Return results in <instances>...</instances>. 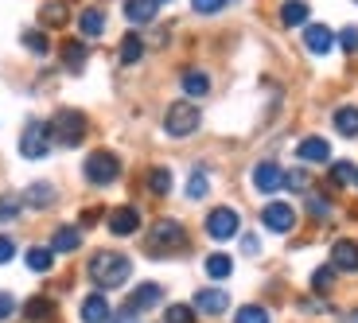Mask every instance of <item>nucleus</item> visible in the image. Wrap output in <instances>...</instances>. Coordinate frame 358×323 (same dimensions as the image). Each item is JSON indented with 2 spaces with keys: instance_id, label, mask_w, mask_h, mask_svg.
Here are the masks:
<instances>
[{
  "instance_id": "c85d7f7f",
  "label": "nucleus",
  "mask_w": 358,
  "mask_h": 323,
  "mask_svg": "<svg viewBox=\"0 0 358 323\" xmlns=\"http://www.w3.org/2000/svg\"><path fill=\"white\" fill-rule=\"evenodd\" d=\"M148 191H152V195H168V191H171V171L168 168H152V171H148Z\"/></svg>"
},
{
  "instance_id": "72a5a7b5",
  "label": "nucleus",
  "mask_w": 358,
  "mask_h": 323,
  "mask_svg": "<svg viewBox=\"0 0 358 323\" xmlns=\"http://www.w3.org/2000/svg\"><path fill=\"white\" fill-rule=\"evenodd\" d=\"M195 308H187V304H171L168 312H164V323H195Z\"/></svg>"
},
{
  "instance_id": "a19ab883",
  "label": "nucleus",
  "mask_w": 358,
  "mask_h": 323,
  "mask_svg": "<svg viewBox=\"0 0 358 323\" xmlns=\"http://www.w3.org/2000/svg\"><path fill=\"white\" fill-rule=\"evenodd\" d=\"M242 253H245V257H257V253H261V238H257V234H245V238H242Z\"/></svg>"
},
{
  "instance_id": "f704fd0d",
  "label": "nucleus",
  "mask_w": 358,
  "mask_h": 323,
  "mask_svg": "<svg viewBox=\"0 0 358 323\" xmlns=\"http://www.w3.org/2000/svg\"><path fill=\"white\" fill-rule=\"evenodd\" d=\"M24 47L31 55H47V51H51V43H47L43 31H24Z\"/></svg>"
},
{
  "instance_id": "4c0bfd02",
  "label": "nucleus",
  "mask_w": 358,
  "mask_h": 323,
  "mask_svg": "<svg viewBox=\"0 0 358 323\" xmlns=\"http://www.w3.org/2000/svg\"><path fill=\"white\" fill-rule=\"evenodd\" d=\"M285 191H296V195L308 191V175L304 171H285Z\"/></svg>"
},
{
  "instance_id": "412c9836",
  "label": "nucleus",
  "mask_w": 358,
  "mask_h": 323,
  "mask_svg": "<svg viewBox=\"0 0 358 323\" xmlns=\"http://www.w3.org/2000/svg\"><path fill=\"white\" fill-rule=\"evenodd\" d=\"M179 86H183L187 98H203V94H210V74H206V71H183Z\"/></svg>"
},
{
  "instance_id": "393cba45",
  "label": "nucleus",
  "mask_w": 358,
  "mask_h": 323,
  "mask_svg": "<svg viewBox=\"0 0 358 323\" xmlns=\"http://www.w3.org/2000/svg\"><path fill=\"white\" fill-rule=\"evenodd\" d=\"M141 59H144V39L136 36V31H125V39H121V63L136 66Z\"/></svg>"
},
{
  "instance_id": "6e6552de",
  "label": "nucleus",
  "mask_w": 358,
  "mask_h": 323,
  "mask_svg": "<svg viewBox=\"0 0 358 323\" xmlns=\"http://www.w3.org/2000/svg\"><path fill=\"white\" fill-rule=\"evenodd\" d=\"M261 226L273 234H292L296 230V210L288 207V203H268L265 210H261Z\"/></svg>"
},
{
  "instance_id": "c03bdc74",
  "label": "nucleus",
  "mask_w": 358,
  "mask_h": 323,
  "mask_svg": "<svg viewBox=\"0 0 358 323\" xmlns=\"http://www.w3.org/2000/svg\"><path fill=\"white\" fill-rule=\"evenodd\" d=\"M355 187H358V171H355Z\"/></svg>"
},
{
  "instance_id": "bb28decb",
  "label": "nucleus",
  "mask_w": 358,
  "mask_h": 323,
  "mask_svg": "<svg viewBox=\"0 0 358 323\" xmlns=\"http://www.w3.org/2000/svg\"><path fill=\"white\" fill-rule=\"evenodd\" d=\"M63 63L71 71H82V63H86V43L82 39H66L63 43Z\"/></svg>"
},
{
  "instance_id": "f8f14e48",
  "label": "nucleus",
  "mask_w": 358,
  "mask_h": 323,
  "mask_svg": "<svg viewBox=\"0 0 358 323\" xmlns=\"http://www.w3.org/2000/svg\"><path fill=\"white\" fill-rule=\"evenodd\" d=\"M141 230V210L136 207H117L109 210V234H117V238H129V234Z\"/></svg>"
},
{
  "instance_id": "c9c22d12",
  "label": "nucleus",
  "mask_w": 358,
  "mask_h": 323,
  "mask_svg": "<svg viewBox=\"0 0 358 323\" xmlns=\"http://www.w3.org/2000/svg\"><path fill=\"white\" fill-rule=\"evenodd\" d=\"M20 207H24V199H16V195H0V222L16 218V215H20Z\"/></svg>"
},
{
  "instance_id": "5701e85b",
  "label": "nucleus",
  "mask_w": 358,
  "mask_h": 323,
  "mask_svg": "<svg viewBox=\"0 0 358 323\" xmlns=\"http://www.w3.org/2000/svg\"><path fill=\"white\" fill-rule=\"evenodd\" d=\"M280 24L285 27H304L308 24V4L304 0H285V4H280Z\"/></svg>"
},
{
  "instance_id": "1a4fd4ad",
  "label": "nucleus",
  "mask_w": 358,
  "mask_h": 323,
  "mask_svg": "<svg viewBox=\"0 0 358 323\" xmlns=\"http://www.w3.org/2000/svg\"><path fill=\"white\" fill-rule=\"evenodd\" d=\"M253 187H257L261 195L280 191V187H285V168H280L277 160H261L257 168H253Z\"/></svg>"
},
{
  "instance_id": "dca6fc26",
  "label": "nucleus",
  "mask_w": 358,
  "mask_h": 323,
  "mask_svg": "<svg viewBox=\"0 0 358 323\" xmlns=\"http://www.w3.org/2000/svg\"><path fill=\"white\" fill-rule=\"evenodd\" d=\"M78 31H82V39H101L106 36V12L101 8H82L78 12Z\"/></svg>"
},
{
  "instance_id": "2eb2a0df",
  "label": "nucleus",
  "mask_w": 358,
  "mask_h": 323,
  "mask_svg": "<svg viewBox=\"0 0 358 323\" xmlns=\"http://www.w3.org/2000/svg\"><path fill=\"white\" fill-rule=\"evenodd\" d=\"M331 269L335 273H358V242H335L331 245Z\"/></svg>"
},
{
  "instance_id": "37998d69",
  "label": "nucleus",
  "mask_w": 358,
  "mask_h": 323,
  "mask_svg": "<svg viewBox=\"0 0 358 323\" xmlns=\"http://www.w3.org/2000/svg\"><path fill=\"white\" fill-rule=\"evenodd\" d=\"M12 312H16V300H12L8 292H0V323L12 320Z\"/></svg>"
},
{
  "instance_id": "4468645a",
  "label": "nucleus",
  "mask_w": 358,
  "mask_h": 323,
  "mask_svg": "<svg viewBox=\"0 0 358 323\" xmlns=\"http://www.w3.org/2000/svg\"><path fill=\"white\" fill-rule=\"evenodd\" d=\"M296 156L304 164H327L331 160V144L323 141V136H304V141L296 144Z\"/></svg>"
},
{
  "instance_id": "49530a36",
  "label": "nucleus",
  "mask_w": 358,
  "mask_h": 323,
  "mask_svg": "<svg viewBox=\"0 0 358 323\" xmlns=\"http://www.w3.org/2000/svg\"><path fill=\"white\" fill-rule=\"evenodd\" d=\"M160 4H164V0H160Z\"/></svg>"
},
{
  "instance_id": "a211bd4d",
  "label": "nucleus",
  "mask_w": 358,
  "mask_h": 323,
  "mask_svg": "<svg viewBox=\"0 0 358 323\" xmlns=\"http://www.w3.org/2000/svg\"><path fill=\"white\" fill-rule=\"evenodd\" d=\"M51 250H55V253H74V250H82V230H78V226H59V230L51 234Z\"/></svg>"
},
{
  "instance_id": "6ab92c4d",
  "label": "nucleus",
  "mask_w": 358,
  "mask_h": 323,
  "mask_svg": "<svg viewBox=\"0 0 358 323\" xmlns=\"http://www.w3.org/2000/svg\"><path fill=\"white\" fill-rule=\"evenodd\" d=\"M24 320L27 323H51L55 320V300L51 296H31L24 304Z\"/></svg>"
},
{
  "instance_id": "423d86ee",
  "label": "nucleus",
  "mask_w": 358,
  "mask_h": 323,
  "mask_svg": "<svg viewBox=\"0 0 358 323\" xmlns=\"http://www.w3.org/2000/svg\"><path fill=\"white\" fill-rule=\"evenodd\" d=\"M82 175H86V183H94V187H109V183H117V175H121V160H117L113 152H94L86 156V164H82Z\"/></svg>"
},
{
  "instance_id": "2f4dec72",
  "label": "nucleus",
  "mask_w": 358,
  "mask_h": 323,
  "mask_svg": "<svg viewBox=\"0 0 358 323\" xmlns=\"http://www.w3.org/2000/svg\"><path fill=\"white\" fill-rule=\"evenodd\" d=\"M355 164H347V160H339V164H331V183L335 187H350L355 183Z\"/></svg>"
},
{
  "instance_id": "ddd939ff",
  "label": "nucleus",
  "mask_w": 358,
  "mask_h": 323,
  "mask_svg": "<svg viewBox=\"0 0 358 323\" xmlns=\"http://www.w3.org/2000/svg\"><path fill=\"white\" fill-rule=\"evenodd\" d=\"M82 323H113V308H109V300L101 296V292H90L86 300H82Z\"/></svg>"
},
{
  "instance_id": "4be33fe9",
  "label": "nucleus",
  "mask_w": 358,
  "mask_h": 323,
  "mask_svg": "<svg viewBox=\"0 0 358 323\" xmlns=\"http://www.w3.org/2000/svg\"><path fill=\"white\" fill-rule=\"evenodd\" d=\"M331 121H335V133L339 136H358V106H339Z\"/></svg>"
},
{
  "instance_id": "e433bc0d",
  "label": "nucleus",
  "mask_w": 358,
  "mask_h": 323,
  "mask_svg": "<svg viewBox=\"0 0 358 323\" xmlns=\"http://www.w3.org/2000/svg\"><path fill=\"white\" fill-rule=\"evenodd\" d=\"M191 8H195L199 16H218V12L226 8V0H191Z\"/></svg>"
},
{
  "instance_id": "aec40b11",
  "label": "nucleus",
  "mask_w": 358,
  "mask_h": 323,
  "mask_svg": "<svg viewBox=\"0 0 358 323\" xmlns=\"http://www.w3.org/2000/svg\"><path fill=\"white\" fill-rule=\"evenodd\" d=\"M66 20H71L66 0H47L43 8H39V24H43V27H63Z\"/></svg>"
},
{
  "instance_id": "f257e3e1",
  "label": "nucleus",
  "mask_w": 358,
  "mask_h": 323,
  "mask_svg": "<svg viewBox=\"0 0 358 323\" xmlns=\"http://www.w3.org/2000/svg\"><path fill=\"white\" fill-rule=\"evenodd\" d=\"M86 273L101 292H109V288H125V280L133 277V261H129L125 253H117V250H98L94 257H90Z\"/></svg>"
},
{
  "instance_id": "79ce46f5",
  "label": "nucleus",
  "mask_w": 358,
  "mask_h": 323,
  "mask_svg": "<svg viewBox=\"0 0 358 323\" xmlns=\"http://www.w3.org/2000/svg\"><path fill=\"white\" fill-rule=\"evenodd\" d=\"M12 257H16V242L12 238H0V265H8Z\"/></svg>"
},
{
  "instance_id": "f3484780",
  "label": "nucleus",
  "mask_w": 358,
  "mask_h": 323,
  "mask_svg": "<svg viewBox=\"0 0 358 323\" xmlns=\"http://www.w3.org/2000/svg\"><path fill=\"white\" fill-rule=\"evenodd\" d=\"M160 12V0H125V20L129 24H152Z\"/></svg>"
},
{
  "instance_id": "a878e982",
  "label": "nucleus",
  "mask_w": 358,
  "mask_h": 323,
  "mask_svg": "<svg viewBox=\"0 0 358 323\" xmlns=\"http://www.w3.org/2000/svg\"><path fill=\"white\" fill-rule=\"evenodd\" d=\"M234 273V261L226 257V253H210V257H206V277L210 280H226Z\"/></svg>"
},
{
  "instance_id": "cd10ccee",
  "label": "nucleus",
  "mask_w": 358,
  "mask_h": 323,
  "mask_svg": "<svg viewBox=\"0 0 358 323\" xmlns=\"http://www.w3.org/2000/svg\"><path fill=\"white\" fill-rule=\"evenodd\" d=\"M24 203H27V207H51V203H55V191H51V183H31V191H27V195H24Z\"/></svg>"
},
{
  "instance_id": "0eeeda50",
  "label": "nucleus",
  "mask_w": 358,
  "mask_h": 323,
  "mask_svg": "<svg viewBox=\"0 0 358 323\" xmlns=\"http://www.w3.org/2000/svg\"><path fill=\"white\" fill-rule=\"evenodd\" d=\"M238 230H242V218H238L234 207H215L206 215V234H210L215 242H230Z\"/></svg>"
},
{
  "instance_id": "39448f33",
  "label": "nucleus",
  "mask_w": 358,
  "mask_h": 323,
  "mask_svg": "<svg viewBox=\"0 0 358 323\" xmlns=\"http://www.w3.org/2000/svg\"><path fill=\"white\" fill-rule=\"evenodd\" d=\"M51 144H55V136L47 121H27V129L20 133V156L24 160H47Z\"/></svg>"
},
{
  "instance_id": "f03ea898",
  "label": "nucleus",
  "mask_w": 358,
  "mask_h": 323,
  "mask_svg": "<svg viewBox=\"0 0 358 323\" xmlns=\"http://www.w3.org/2000/svg\"><path fill=\"white\" fill-rule=\"evenodd\" d=\"M187 226L179 218H156V226L148 230V253L152 257H164V253H179L187 250Z\"/></svg>"
},
{
  "instance_id": "b1692460",
  "label": "nucleus",
  "mask_w": 358,
  "mask_h": 323,
  "mask_svg": "<svg viewBox=\"0 0 358 323\" xmlns=\"http://www.w3.org/2000/svg\"><path fill=\"white\" fill-rule=\"evenodd\" d=\"M24 261H27V269H31V273H51V265H55V250H51V245H31Z\"/></svg>"
},
{
  "instance_id": "ea45409f",
  "label": "nucleus",
  "mask_w": 358,
  "mask_h": 323,
  "mask_svg": "<svg viewBox=\"0 0 358 323\" xmlns=\"http://www.w3.org/2000/svg\"><path fill=\"white\" fill-rule=\"evenodd\" d=\"M339 43H343V51H347V55H358V27H343Z\"/></svg>"
},
{
  "instance_id": "a18cd8bd",
  "label": "nucleus",
  "mask_w": 358,
  "mask_h": 323,
  "mask_svg": "<svg viewBox=\"0 0 358 323\" xmlns=\"http://www.w3.org/2000/svg\"><path fill=\"white\" fill-rule=\"evenodd\" d=\"M355 4H358V0H355Z\"/></svg>"
},
{
  "instance_id": "9b49d317",
  "label": "nucleus",
  "mask_w": 358,
  "mask_h": 323,
  "mask_svg": "<svg viewBox=\"0 0 358 323\" xmlns=\"http://www.w3.org/2000/svg\"><path fill=\"white\" fill-rule=\"evenodd\" d=\"M304 47L323 59V55H331V47H335V31L327 24H308L304 27Z\"/></svg>"
},
{
  "instance_id": "20e7f679",
  "label": "nucleus",
  "mask_w": 358,
  "mask_h": 323,
  "mask_svg": "<svg viewBox=\"0 0 358 323\" xmlns=\"http://www.w3.org/2000/svg\"><path fill=\"white\" fill-rule=\"evenodd\" d=\"M199 125H203V113H199V106H191L187 98H183V101H171L168 113H164V133L176 136V141L199 133Z\"/></svg>"
},
{
  "instance_id": "473e14b6",
  "label": "nucleus",
  "mask_w": 358,
  "mask_h": 323,
  "mask_svg": "<svg viewBox=\"0 0 358 323\" xmlns=\"http://www.w3.org/2000/svg\"><path fill=\"white\" fill-rule=\"evenodd\" d=\"M331 285H335V269L331 265H320L312 273V292H331Z\"/></svg>"
},
{
  "instance_id": "c756f323",
  "label": "nucleus",
  "mask_w": 358,
  "mask_h": 323,
  "mask_svg": "<svg viewBox=\"0 0 358 323\" xmlns=\"http://www.w3.org/2000/svg\"><path fill=\"white\" fill-rule=\"evenodd\" d=\"M206 191H210V180H206L203 168H195L187 180V199H206Z\"/></svg>"
},
{
  "instance_id": "7ed1b4c3",
  "label": "nucleus",
  "mask_w": 358,
  "mask_h": 323,
  "mask_svg": "<svg viewBox=\"0 0 358 323\" xmlns=\"http://www.w3.org/2000/svg\"><path fill=\"white\" fill-rule=\"evenodd\" d=\"M86 133H90L86 113H78V109H59V113H55V121H51L55 144H63V148H78V144L86 141Z\"/></svg>"
},
{
  "instance_id": "9d476101",
  "label": "nucleus",
  "mask_w": 358,
  "mask_h": 323,
  "mask_svg": "<svg viewBox=\"0 0 358 323\" xmlns=\"http://www.w3.org/2000/svg\"><path fill=\"white\" fill-rule=\"evenodd\" d=\"M191 308L199 315H222V312H230V292H222V288H199Z\"/></svg>"
},
{
  "instance_id": "58836bf2",
  "label": "nucleus",
  "mask_w": 358,
  "mask_h": 323,
  "mask_svg": "<svg viewBox=\"0 0 358 323\" xmlns=\"http://www.w3.org/2000/svg\"><path fill=\"white\" fill-rule=\"evenodd\" d=\"M308 210H312V215L323 222V218L331 215V203H327V199H320V195H308Z\"/></svg>"
},
{
  "instance_id": "7c9ffc66",
  "label": "nucleus",
  "mask_w": 358,
  "mask_h": 323,
  "mask_svg": "<svg viewBox=\"0 0 358 323\" xmlns=\"http://www.w3.org/2000/svg\"><path fill=\"white\" fill-rule=\"evenodd\" d=\"M234 323H268V312L261 304H245L234 312Z\"/></svg>"
}]
</instances>
